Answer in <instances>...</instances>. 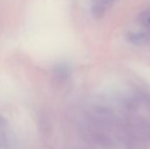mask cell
I'll return each mask as SVG.
<instances>
[{
  "instance_id": "3",
  "label": "cell",
  "mask_w": 150,
  "mask_h": 149,
  "mask_svg": "<svg viewBox=\"0 0 150 149\" xmlns=\"http://www.w3.org/2000/svg\"><path fill=\"white\" fill-rule=\"evenodd\" d=\"M128 40L136 46H143L149 40L148 35L144 32H131L128 35Z\"/></svg>"
},
{
  "instance_id": "1",
  "label": "cell",
  "mask_w": 150,
  "mask_h": 149,
  "mask_svg": "<svg viewBox=\"0 0 150 149\" xmlns=\"http://www.w3.org/2000/svg\"><path fill=\"white\" fill-rule=\"evenodd\" d=\"M0 149H18L15 134L6 120L0 116Z\"/></svg>"
},
{
  "instance_id": "2",
  "label": "cell",
  "mask_w": 150,
  "mask_h": 149,
  "mask_svg": "<svg viewBox=\"0 0 150 149\" xmlns=\"http://www.w3.org/2000/svg\"><path fill=\"white\" fill-rule=\"evenodd\" d=\"M116 0H98L92 6V13L95 17H101L105 14L108 6L112 5Z\"/></svg>"
},
{
  "instance_id": "4",
  "label": "cell",
  "mask_w": 150,
  "mask_h": 149,
  "mask_svg": "<svg viewBox=\"0 0 150 149\" xmlns=\"http://www.w3.org/2000/svg\"><path fill=\"white\" fill-rule=\"evenodd\" d=\"M140 23L147 28L150 29V9L144 11L139 18Z\"/></svg>"
}]
</instances>
